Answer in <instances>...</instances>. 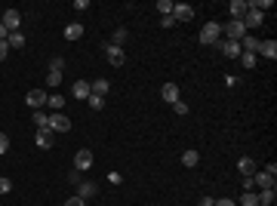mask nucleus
Returning a JSON list of instances; mask_svg holds the SVG:
<instances>
[{"label":"nucleus","instance_id":"nucleus-1","mask_svg":"<svg viewBox=\"0 0 277 206\" xmlns=\"http://www.w3.org/2000/svg\"><path fill=\"white\" fill-rule=\"evenodd\" d=\"M219 40H222V25H219V22H206L200 28V43L203 47H216Z\"/></svg>","mask_w":277,"mask_h":206},{"label":"nucleus","instance_id":"nucleus-2","mask_svg":"<svg viewBox=\"0 0 277 206\" xmlns=\"http://www.w3.org/2000/svg\"><path fill=\"white\" fill-rule=\"evenodd\" d=\"M225 34H228V40H234V43H240L247 37V28H244V22H228V25L222 28Z\"/></svg>","mask_w":277,"mask_h":206},{"label":"nucleus","instance_id":"nucleus-3","mask_svg":"<svg viewBox=\"0 0 277 206\" xmlns=\"http://www.w3.org/2000/svg\"><path fill=\"white\" fill-rule=\"evenodd\" d=\"M89 166H92V151H86V148H80V151L74 154V169H77V173H86Z\"/></svg>","mask_w":277,"mask_h":206},{"label":"nucleus","instance_id":"nucleus-4","mask_svg":"<svg viewBox=\"0 0 277 206\" xmlns=\"http://www.w3.org/2000/svg\"><path fill=\"white\" fill-rule=\"evenodd\" d=\"M0 22H3V28L13 34V31H19V25H22V13H19V9H6Z\"/></svg>","mask_w":277,"mask_h":206},{"label":"nucleus","instance_id":"nucleus-5","mask_svg":"<svg viewBox=\"0 0 277 206\" xmlns=\"http://www.w3.org/2000/svg\"><path fill=\"white\" fill-rule=\"evenodd\" d=\"M50 129H55V132H68V129H71V120H68L62 111H55V114H50Z\"/></svg>","mask_w":277,"mask_h":206},{"label":"nucleus","instance_id":"nucleus-6","mask_svg":"<svg viewBox=\"0 0 277 206\" xmlns=\"http://www.w3.org/2000/svg\"><path fill=\"white\" fill-rule=\"evenodd\" d=\"M216 47L222 50L225 59H240V43H234V40H219Z\"/></svg>","mask_w":277,"mask_h":206},{"label":"nucleus","instance_id":"nucleus-7","mask_svg":"<svg viewBox=\"0 0 277 206\" xmlns=\"http://www.w3.org/2000/svg\"><path fill=\"white\" fill-rule=\"evenodd\" d=\"M247 3H244V0H231V3H228V13H231V22H244V16H247Z\"/></svg>","mask_w":277,"mask_h":206},{"label":"nucleus","instance_id":"nucleus-8","mask_svg":"<svg viewBox=\"0 0 277 206\" xmlns=\"http://www.w3.org/2000/svg\"><path fill=\"white\" fill-rule=\"evenodd\" d=\"M172 19H176V22H191L194 19V9L188 3H176V6H172Z\"/></svg>","mask_w":277,"mask_h":206},{"label":"nucleus","instance_id":"nucleus-9","mask_svg":"<svg viewBox=\"0 0 277 206\" xmlns=\"http://www.w3.org/2000/svg\"><path fill=\"white\" fill-rule=\"evenodd\" d=\"M46 99H50V96H46L43 89H31V93L25 96V102H28L31 108H43V105H46Z\"/></svg>","mask_w":277,"mask_h":206},{"label":"nucleus","instance_id":"nucleus-10","mask_svg":"<svg viewBox=\"0 0 277 206\" xmlns=\"http://www.w3.org/2000/svg\"><path fill=\"white\" fill-rule=\"evenodd\" d=\"M265 22V13H256V9H247V16H244V28L249 31V28H259Z\"/></svg>","mask_w":277,"mask_h":206},{"label":"nucleus","instance_id":"nucleus-11","mask_svg":"<svg viewBox=\"0 0 277 206\" xmlns=\"http://www.w3.org/2000/svg\"><path fill=\"white\" fill-rule=\"evenodd\" d=\"M105 55H108V62H111L114 68L123 65V50H120V47H111V43H105Z\"/></svg>","mask_w":277,"mask_h":206},{"label":"nucleus","instance_id":"nucleus-12","mask_svg":"<svg viewBox=\"0 0 277 206\" xmlns=\"http://www.w3.org/2000/svg\"><path fill=\"white\" fill-rule=\"evenodd\" d=\"M256 55H262V59H277V43L274 40H262Z\"/></svg>","mask_w":277,"mask_h":206},{"label":"nucleus","instance_id":"nucleus-13","mask_svg":"<svg viewBox=\"0 0 277 206\" xmlns=\"http://www.w3.org/2000/svg\"><path fill=\"white\" fill-rule=\"evenodd\" d=\"M71 93H74V99H83V102H86V99L92 96V89H89V80H77V83L71 86Z\"/></svg>","mask_w":277,"mask_h":206},{"label":"nucleus","instance_id":"nucleus-14","mask_svg":"<svg viewBox=\"0 0 277 206\" xmlns=\"http://www.w3.org/2000/svg\"><path fill=\"white\" fill-rule=\"evenodd\" d=\"M160 96H164V102L172 105V102H179V86L176 83H164V86H160Z\"/></svg>","mask_w":277,"mask_h":206},{"label":"nucleus","instance_id":"nucleus-15","mask_svg":"<svg viewBox=\"0 0 277 206\" xmlns=\"http://www.w3.org/2000/svg\"><path fill=\"white\" fill-rule=\"evenodd\" d=\"M237 169L244 173V179H252V173H256V163H252V157H240V160H237Z\"/></svg>","mask_w":277,"mask_h":206},{"label":"nucleus","instance_id":"nucleus-16","mask_svg":"<svg viewBox=\"0 0 277 206\" xmlns=\"http://www.w3.org/2000/svg\"><path fill=\"white\" fill-rule=\"evenodd\" d=\"M252 185H259L262 191H268V188H274V179L268 173H252Z\"/></svg>","mask_w":277,"mask_h":206},{"label":"nucleus","instance_id":"nucleus-17","mask_svg":"<svg viewBox=\"0 0 277 206\" xmlns=\"http://www.w3.org/2000/svg\"><path fill=\"white\" fill-rule=\"evenodd\" d=\"M96 191H99V188L92 185V181H80V185H77V197H80V200H89Z\"/></svg>","mask_w":277,"mask_h":206},{"label":"nucleus","instance_id":"nucleus-18","mask_svg":"<svg viewBox=\"0 0 277 206\" xmlns=\"http://www.w3.org/2000/svg\"><path fill=\"white\" fill-rule=\"evenodd\" d=\"M259 43H262V40H256L252 34H247V37L240 40V52H259Z\"/></svg>","mask_w":277,"mask_h":206},{"label":"nucleus","instance_id":"nucleus-19","mask_svg":"<svg viewBox=\"0 0 277 206\" xmlns=\"http://www.w3.org/2000/svg\"><path fill=\"white\" fill-rule=\"evenodd\" d=\"M89 89H92V96H102V99H105V93L111 89V83H108V80H92Z\"/></svg>","mask_w":277,"mask_h":206},{"label":"nucleus","instance_id":"nucleus-20","mask_svg":"<svg viewBox=\"0 0 277 206\" xmlns=\"http://www.w3.org/2000/svg\"><path fill=\"white\" fill-rule=\"evenodd\" d=\"M65 37H68V40H80V37H83V25H77V22H71V25L65 28Z\"/></svg>","mask_w":277,"mask_h":206},{"label":"nucleus","instance_id":"nucleus-21","mask_svg":"<svg viewBox=\"0 0 277 206\" xmlns=\"http://www.w3.org/2000/svg\"><path fill=\"white\" fill-rule=\"evenodd\" d=\"M34 127L37 129H50V114H43V111H34Z\"/></svg>","mask_w":277,"mask_h":206},{"label":"nucleus","instance_id":"nucleus-22","mask_svg":"<svg viewBox=\"0 0 277 206\" xmlns=\"http://www.w3.org/2000/svg\"><path fill=\"white\" fill-rule=\"evenodd\" d=\"M6 43H9V50H22V47H25V34L13 31V34H9V37H6Z\"/></svg>","mask_w":277,"mask_h":206},{"label":"nucleus","instance_id":"nucleus-23","mask_svg":"<svg viewBox=\"0 0 277 206\" xmlns=\"http://www.w3.org/2000/svg\"><path fill=\"white\" fill-rule=\"evenodd\" d=\"M37 145L40 148H53V129H37Z\"/></svg>","mask_w":277,"mask_h":206},{"label":"nucleus","instance_id":"nucleus-24","mask_svg":"<svg viewBox=\"0 0 277 206\" xmlns=\"http://www.w3.org/2000/svg\"><path fill=\"white\" fill-rule=\"evenodd\" d=\"M108 43H111V47H120V50H123V43H126V28H117V31L111 34Z\"/></svg>","mask_w":277,"mask_h":206},{"label":"nucleus","instance_id":"nucleus-25","mask_svg":"<svg viewBox=\"0 0 277 206\" xmlns=\"http://www.w3.org/2000/svg\"><path fill=\"white\" fill-rule=\"evenodd\" d=\"M240 65H244V68H256L259 65V55L256 52H240Z\"/></svg>","mask_w":277,"mask_h":206},{"label":"nucleus","instance_id":"nucleus-26","mask_svg":"<svg viewBox=\"0 0 277 206\" xmlns=\"http://www.w3.org/2000/svg\"><path fill=\"white\" fill-rule=\"evenodd\" d=\"M237 206H259V194H252V191H244V197H240Z\"/></svg>","mask_w":277,"mask_h":206},{"label":"nucleus","instance_id":"nucleus-27","mask_svg":"<svg viewBox=\"0 0 277 206\" xmlns=\"http://www.w3.org/2000/svg\"><path fill=\"white\" fill-rule=\"evenodd\" d=\"M197 160H200L197 151H185V154H182V163L188 166V169H191V166H197Z\"/></svg>","mask_w":277,"mask_h":206},{"label":"nucleus","instance_id":"nucleus-28","mask_svg":"<svg viewBox=\"0 0 277 206\" xmlns=\"http://www.w3.org/2000/svg\"><path fill=\"white\" fill-rule=\"evenodd\" d=\"M271 203H274V188H268V191L259 194V206H271Z\"/></svg>","mask_w":277,"mask_h":206},{"label":"nucleus","instance_id":"nucleus-29","mask_svg":"<svg viewBox=\"0 0 277 206\" xmlns=\"http://www.w3.org/2000/svg\"><path fill=\"white\" fill-rule=\"evenodd\" d=\"M46 105H50V108H53V114H55L59 108H65V99H62V96H50V99H46Z\"/></svg>","mask_w":277,"mask_h":206},{"label":"nucleus","instance_id":"nucleus-30","mask_svg":"<svg viewBox=\"0 0 277 206\" xmlns=\"http://www.w3.org/2000/svg\"><path fill=\"white\" fill-rule=\"evenodd\" d=\"M86 105H89V108H96V111H102V108H105V99H102V96H89V99H86Z\"/></svg>","mask_w":277,"mask_h":206},{"label":"nucleus","instance_id":"nucleus-31","mask_svg":"<svg viewBox=\"0 0 277 206\" xmlns=\"http://www.w3.org/2000/svg\"><path fill=\"white\" fill-rule=\"evenodd\" d=\"M50 71H65V59H62V55H55V59H50Z\"/></svg>","mask_w":277,"mask_h":206},{"label":"nucleus","instance_id":"nucleus-32","mask_svg":"<svg viewBox=\"0 0 277 206\" xmlns=\"http://www.w3.org/2000/svg\"><path fill=\"white\" fill-rule=\"evenodd\" d=\"M157 9H160V16H172V3H169V0H157Z\"/></svg>","mask_w":277,"mask_h":206},{"label":"nucleus","instance_id":"nucleus-33","mask_svg":"<svg viewBox=\"0 0 277 206\" xmlns=\"http://www.w3.org/2000/svg\"><path fill=\"white\" fill-rule=\"evenodd\" d=\"M46 83H50V86H59L62 83V74L59 71H50V74H46Z\"/></svg>","mask_w":277,"mask_h":206},{"label":"nucleus","instance_id":"nucleus-34","mask_svg":"<svg viewBox=\"0 0 277 206\" xmlns=\"http://www.w3.org/2000/svg\"><path fill=\"white\" fill-rule=\"evenodd\" d=\"M172 111H176L179 117H185V114H188V105H185V102L179 99V102H172Z\"/></svg>","mask_w":277,"mask_h":206},{"label":"nucleus","instance_id":"nucleus-35","mask_svg":"<svg viewBox=\"0 0 277 206\" xmlns=\"http://www.w3.org/2000/svg\"><path fill=\"white\" fill-rule=\"evenodd\" d=\"M6 151H9V135L0 132V154H6Z\"/></svg>","mask_w":277,"mask_h":206},{"label":"nucleus","instance_id":"nucleus-36","mask_svg":"<svg viewBox=\"0 0 277 206\" xmlns=\"http://www.w3.org/2000/svg\"><path fill=\"white\" fill-rule=\"evenodd\" d=\"M9 191H13V181H9V179H0V194H9Z\"/></svg>","mask_w":277,"mask_h":206},{"label":"nucleus","instance_id":"nucleus-37","mask_svg":"<svg viewBox=\"0 0 277 206\" xmlns=\"http://www.w3.org/2000/svg\"><path fill=\"white\" fill-rule=\"evenodd\" d=\"M6 52H9V43H6V40H0V62L6 59Z\"/></svg>","mask_w":277,"mask_h":206},{"label":"nucleus","instance_id":"nucleus-38","mask_svg":"<svg viewBox=\"0 0 277 206\" xmlns=\"http://www.w3.org/2000/svg\"><path fill=\"white\" fill-rule=\"evenodd\" d=\"M65 206H86V200H80V197H71V200H65Z\"/></svg>","mask_w":277,"mask_h":206},{"label":"nucleus","instance_id":"nucleus-39","mask_svg":"<svg viewBox=\"0 0 277 206\" xmlns=\"http://www.w3.org/2000/svg\"><path fill=\"white\" fill-rule=\"evenodd\" d=\"M160 25H164V28H172V25H176V19H172V16H164V19H160Z\"/></svg>","mask_w":277,"mask_h":206},{"label":"nucleus","instance_id":"nucleus-40","mask_svg":"<svg viewBox=\"0 0 277 206\" xmlns=\"http://www.w3.org/2000/svg\"><path fill=\"white\" fill-rule=\"evenodd\" d=\"M213 206H237V203H234V200H228V197H222V200H216Z\"/></svg>","mask_w":277,"mask_h":206},{"label":"nucleus","instance_id":"nucleus-41","mask_svg":"<svg viewBox=\"0 0 277 206\" xmlns=\"http://www.w3.org/2000/svg\"><path fill=\"white\" fill-rule=\"evenodd\" d=\"M213 203H216L213 197H200V203H197V206H213Z\"/></svg>","mask_w":277,"mask_h":206},{"label":"nucleus","instance_id":"nucleus-42","mask_svg":"<svg viewBox=\"0 0 277 206\" xmlns=\"http://www.w3.org/2000/svg\"><path fill=\"white\" fill-rule=\"evenodd\" d=\"M6 37H9V31L3 28V22H0V40H6Z\"/></svg>","mask_w":277,"mask_h":206}]
</instances>
